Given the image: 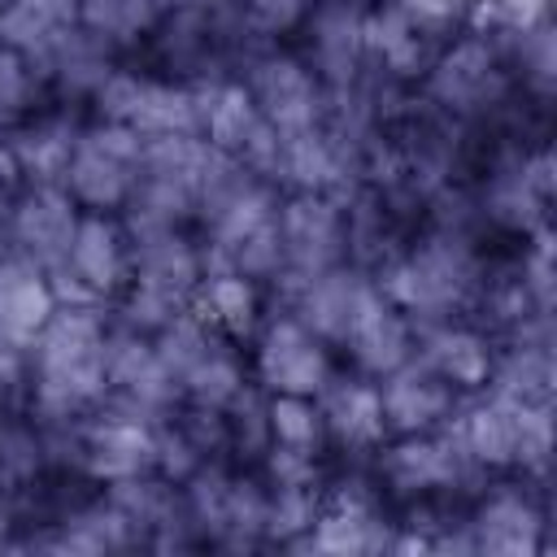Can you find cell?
I'll use <instances>...</instances> for the list:
<instances>
[{"label":"cell","instance_id":"e0dca14e","mask_svg":"<svg viewBox=\"0 0 557 557\" xmlns=\"http://www.w3.org/2000/svg\"><path fill=\"white\" fill-rule=\"evenodd\" d=\"M191 309L205 326H213L231 344H252V335L265 322V283L239 274V270H209L191 296Z\"/></svg>","mask_w":557,"mask_h":557},{"label":"cell","instance_id":"52a82bcc","mask_svg":"<svg viewBox=\"0 0 557 557\" xmlns=\"http://www.w3.org/2000/svg\"><path fill=\"white\" fill-rule=\"evenodd\" d=\"M244 87L257 100L261 117L278 135H300V131H313L326 122V87L318 83L309 61L292 48L270 44V48L252 52Z\"/></svg>","mask_w":557,"mask_h":557},{"label":"cell","instance_id":"8992f818","mask_svg":"<svg viewBox=\"0 0 557 557\" xmlns=\"http://www.w3.org/2000/svg\"><path fill=\"white\" fill-rule=\"evenodd\" d=\"M248 374L265 396L274 392L318 396L339 374V366H335V348L318 339L292 309H283V313H265L261 331L252 335Z\"/></svg>","mask_w":557,"mask_h":557},{"label":"cell","instance_id":"9a60e30c","mask_svg":"<svg viewBox=\"0 0 557 557\" xmlns=\"http://www.w3.org/2000/svg\"><path fill=\"white\" fill-rule=\"evenodd\" d=\"M52 309H57V292L48 283V270L4 248L0 252V344L26 352L44 331V322L52 318Z\"/></svg>","mask_w":557,"mask_h":557},{"label":"cell","instance_id":"277c9868","mask_svg":"<svg viewBox=\"0 0 557 557\" xmlns=\"http://www.w3.org/2000/svg\"><path fill=\"white\" fill-rule=\"evenodd\" d=\"M422 83H426V100L453 122L487 117L509 96V70H505L500 44L479 26H466L461 35H453L431 61Z\"/></svg>","mask_w":557,"mask_h":557},{"label":"cell","instance_id":"7a4b0ae2","mask_svg":"<svg viewBox=\"0 0 557 557\" xmlns=\"http://www.w3.org/2000/svg\"><path fill=\"white\" fill-rule=\"evenodd\" d=\"M453 431L479 474H522L531 466H544L548 457V405L492 392L487 400L461 409L453 418Z\"/></svg>","mask_w":557,"mask_h":557},{"label":"cell","instance_id":"44dd1931","mask_svg":"<svg viewBox=\"0 0 557 557\" xmlns=\"http://www.w3.org/2000/svg\"><path fill=\"white\" fill-rule=\"evenodd\" d=\"M39 91L44 83L30 70V61L0 44V131H13L17 122H26L39 104Z\"/></svg>","mask_w":557,"mask_h":557},{"label":"cell","instance_id":"9c48e42d","mask_svg":"<svg viewBox=\"0 0 557 557\" xmlns=\"http://www.w3.org/2000/svg\"><path fill=\"white\" fill-rule=\"evenodd\" d=\"M413 344H418V326L409 313H400L383 292L379 283L370 278L348 326H344V339L335 352H344V361L352 366V374L361 379H383L392 370H400L409 357H413Z\"/></svg>","mask_w":557,"mask_h":557},{"label":"cell","instance_id":"8fae6325","mask_svg":"<svg viewBox=\"0 0 557 557\" xmlns=\"http://www.w3.org/2000/svg\"><path fill=\"white\" fill-rule=\"evenodd\" d=\"M379 400H383V426L392 435H426L444 431L461 413V392L448 387L435 370H426L418 357H409L400 370L379 379Z\"/></svg>","mask_w":557,"mask_h":557},{"label":"cell","instance_id":"5b68a950","mask_svg":"<svg viewBox=\"0 0 557 557\" xmlns=\"http://www.w3.org/2000/svg\"><path fill=\"white\" fill-rule=\"evenodd\" d=\"M139 165H144V135L96 117L91 126L78 131L61 187L74 196L78 209L122 213L126 200L135 196Z\"/></svg>","mask_w":557,"mask_h":557},{"label":"cell","instance_id":"6da1fadb","mask_svg":"<svg viewBox=\"0 0 557 557\" xmlns=\"http://www.w3.org/2000/svg\"><path fill=\"white\" fill-rule=\"evenodd\" d=\"M104 305H57L26 348V413L44 426H70L104 405Z\"/></svg>","mask_w":557,"mask_h":557},{"label":"cell","instance_id":"7c38bea8","mask_svg":"<svg viewBox=\"0 0 557 557\" xmlns=\"http://www.w3.org/2000/svg\"><path fill=\"white\" fill-rule=\"evenodd\" d=\"M466 531L474 553H500V557H522L544 548V509L522 483H500L483 492L466 509Z\"/></svg>","mask_w":557,"mask_h":557},{"label":"cell","instance_id":"cb8c5ba5","mask_svg":"<svg viewBox=\"0 0 557 557\" xmlns=\"http://www.w3.org/2000/svg\"><path fill=\"white\" fill-rule=\"evenodd\" d=\"M17 527H22V509H17V500L9 492H0V548H13L17 544L13 540Z\"/></svg>","mask_w":557,"mask_h":557},{"label":"cell","instance_id":"2e32d148","mask_svg":"<svg viewBox=\"0 0 557 557\" xmlns=\"http://www.w3.org/2000/svg\"><path fill=\"white\" fill-rule=\"evenodd\" d=\"M78 0H0V44L22 52L30 70L78 35Z\"/></svg>","mask_w":557,"mask_h":557},{"label":"cell","instance_id":"30bf717a","mask_svg":"<svg viewBox=\"0 0 557 557\" xmlns=\"http://www.w3.org/2000/svg\"><path fill=\"white\" fill-rule=\"evenodd\" d=\"M78 213L83 209L74 205V196L61 183H26L0 231L9 239V252L52 270V265H61V257L74 239Z\"/></svg>","mask_w":557,"mask_h":557},{"label":"cell","instance_id":"ba28073f","mask_svg":"<svg viewBox=\"0 0 557 557\" xmlns=\"http://www.w3.org/2000/svg\"><path fill=\"white\" fill-rule=\"evenodd\" d=\"M278 248H283V274L287 283L322 274L331 265L348 261V222H344V196L326 191H287L278 200Z\"/></svg>","mask_w":557,"mask_h":557},{"label":"cell","instance_id":"5bb4252c","mask_svg":"<svg viewBox=\"0 0 557 557\" xmlns=\"http://www.w3.org/2000/svg\"><path fill=\"white\" fill-rule=\"evenodd\" d=\"M318 409H322V426H326L331 453L370 457V453L387 440L383 400H379V383H374V379L335 374V379L318 392Z\"/></svg>","mask_w":557,"mask_h":557},{"label":"cell","instance_id":"ffe728a7","mask_svg":"<svg viewBox=\"0 0 557 557\" xmlns=\"http://www.w3.org/2000/svg\"><path fill=\"white\" fill-rule=\"evenodd\" d=\"M265 431H270L274 448H292V453H309V457L331 453L318 396H287V392L265 396Z\"/></svg>","mask_w":557,"mask_h":557},{"label":"cell","instance_id":"d6986e66","mask_svg":"<svg viewBox=\"0 0 557 557\" xmlns=\"http://www.w3.org/2000/svg\"><path fill=\"white\" fill-rule=\"evenodd\" d=\"M174 0H78V26L113 52L144 44Z\"/></svg>","mask_w":557,"mask_h":557},{"label":"cell","instance_id":"603a6c76","mask_svg":"<svg viewBox=\"0 0 557 557\" xmlns=\"http://www.w3.org/2000/svg\"><path fill=\"white\" fill-rule=\"evenodd\" d=\"M22 187H26L22 161H17L13 144H9V139H0V226H4V218H9V209H13V200H17V191H22Z\"/></svg>","mask_w":557,"mask_h":557},{"label":"cell","instance_id":"3957f363","mask_svg":"<svg viewBox=\"0 0 557 557\" xmlns=\"http://www.w3.org/2000/svg\"><path fill=\"white\" fill-rule=\"evenodd\" d=\"M57 305H113L131 283V231L122 213H78L61 265L48 270Z\"/></svg>","mask_w":557,"mask_h":557},{"label":"cell","instance_id":"4fadbf2b","mask_svg":"<svg viewBox=\"0 0 557 557\" xmlns=\"http://www.w3.org/2000/svg\"><path fill=\"white\" fill-rule=\"evenodd\" d=\"M413 357L426 370H435L448 387H457L461 396L487 392L492 370H496V344L487 339V331H479L470 322H453V318L422 322Z\"/></svg>","mask_w":557,"mask_h":557},{"label":"cell","instance_id":"ac0fdd59","mask_svg":"<svg viewBox=\"0 0 557 557\" xmlns=\"http://www.w3.org/2000/svg\"><path fill=\"white\" fill-rule=\"evenodd\" d=\"M78 131L83 122H74L70 113H30L26 122H17L9 144L22 161L26 183H61Z\"/></svg>","mask_w":557,"mask_h":557},{"label":"cell","instance_id":"7402d4cb","mask_svg":"<svg viewBox=\"0 0 557 557\" xmlns=\"http://www.w3.org/2000/svg\"><path fill=\"white\" fill-rule=\"evenodd\" d=\"M392 4L440 39H453V30H466L479 9V0H392Z\"/></svg>","mask_w":557,"mask_h":557}]
</instances>
